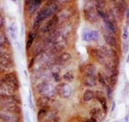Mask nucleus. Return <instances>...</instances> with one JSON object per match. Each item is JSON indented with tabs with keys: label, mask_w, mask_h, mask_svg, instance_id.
Segmentation results:
<instances>
[{
	"label": "nucleus",
	"mask_w": 129,
	"mask_h": 122,
	"mask_svg": "<svg viewBox=\"0 0 129 122\" xmlns=\"http://www.w3.org/2000/svg\"><path fill=\"white\" fill-rule=\"evenodd\" d=\"M58 10V7L55 3L52 1H49L48 3L42 9L38 12L36 18L42 21L50 16H51Z\"/></svg>",
	"instance_id": "f257e3e1"
},
{
	"label": "nucleus",
	"mask_w": 129,
	"mask_h": 122,
	"mask_svg": "<svg viewBox=\"0 0 129 122\" xmlns=\"http://www.w3.org/2000/svg\"><path fill=\"white\" fill-rule=\"evenodd\" d=\"M85 19L89 22L94 23L98 21V14H96L94 7L92 5H87L83 10Z\"/></svg>",
	"instance_id": "f03ea898"
},
{
	"label": "nucleus",
	"mask_w": 129,
	"mask_h": 122,
	"mask_svg": "<svg viewBox=\"0 0 129 122\" xmlns=\"http://www.w3.org/2000/svg\"><path fill=\"white\" fill-rule=\"evenodd\" d=\"M56 90L60 96L63 98H69L72 93V87L67 83H61L56 87Z\"/></svg>",
	"instance_id": "7ed1b4c3"
},
{
	"label": "nucleus",
	"mask_w": 129,
	"mask_h": 122,
	"mask_svg": "<svg viewBox=\"0 0 129 122\" xmlns=\"http://www.w3.org/2000/svg\"><path fill=\"white\" fill-rule=\"evenodd\" d=\"M5 82L14 91L19 89V81L15 73H10L5 77Z\"/></svg>",
	"instance_id": "20e7f679"
},
{
	"label": "nucleus",
	"mask_w": 129,
	"mask_h": 122,
	"mask_svg": "<svg viewBox=\"0 0 129 122\" xmlns=\"http://www.w3.org/2000/svg\"><path fill=\"white\" fill-rule=\"evenodd\" d=\"M99 38V33L97 30H90L85 32L83 33V40L89 42L92 41H97Z\"/></svg>",
	"instance_id": "39448f33"
},
{
	"label": "nucleus",
	"mask_w": 129,
	"mask_h": 122,
	"mask_svg": "<svg viewBox=\"0 0 129 122\" xmlns=\"http://www.w3.org/2000/svg\"><path fill=\"white\" fill-rule=\"evenodd\" d=\"M58 22H59V18L58 17V16L54 15L52 17V18L50 19L45 24V25L43 28L42 31L44 32H49L52 30H53L54 28V27L58 24Z\"/></svg>",
	"instance_id": "423d86ee"
},
{
	"label": "nucleus",
	"mask_w": 129,
	"mask_h": 122,
	"mask_svg": "<svg viewBox=\"0 0 129 122\" xmlns=\"http://www.w3.org/2000/svg\"><path fill=\"white\" fill-rule=\"evenodd\" d=\"M29 3L28 4V12L29 14L32 15L38 10L40 6L42 3V1L41 0H34V1H27Z\"/></svg>",
	"instance_id": "0eeeda50"
},
{
	"label": "nucleus",
	"mask_w": 129,
	"mask_h": 122,
	"mask_svg": "<svg viewBox=\"0 0 129 122\" xmlns=\"http://www.w3.org/2000/svg\"><path fill=\"white\" fill-rule=\"evenodd\" d=\"M91 54L96 59L97 61L99 62L100 64H102L104 65H106L107 64V61L105 60V57L99 50L92 49Z\"/></svg>",
	"instance_id": "6e6552de"
},
{
	"label": "nucleus",
	"mask_w": 129,
	"mask_h": 122,
	"mask_svg": "<svg viewBox=\"0 0 129 122\" xmlns=\"http://www.w3.org/2000/svg\"><path fill=\"white\" fill-rule=\"evenodd\" d=\"M83 71L85 74V76L87 77H94L96 72V68L92 64H89L85 65L83 67Z\"/></svg>",
	"instance_id": "1a4fd4ad"
},
{
	"label": "nucleus",
	"mask_w": 129,
	"mask_h": 122,
	"mask_svg": "<svg viewBox=\"0 0 129 122\" xmlns=\"http://www.w3.org/2000/svg\"><path fill=\"white\" fill-rule=\"evenodd\" d=\"M52 87L51 85L49 84L48 82H43L42 84L40 86V89L39 91L41 94L43 95V96H49L50 93L52 92Z\"/></svg>",
	"instance_id": "9d476101"
},
{
	"label": "nucleus",
	"mask_w": 129,
	"mask_h": 122,
	"mask_svg": "<svg viewBox=\"0 0 129 122\" xmlns=\"http://www.w3.org/2000/svg\"><path fill=\"white\" fill-rule=\"evenodd\" d=\"M8 32L9 35L12 38V39L15 40L17 38V33H18V27L16 23H12L10 26L8 28Z\"/></svg>",
	"instance_id": "9b49d317"
},
{
	"label": "nucleus",
	"mask_w": 129,
	"mask_h": 122,
	"mask_svg": "<svg viewBox=\"0 0 129 122\" xmlns=\"http://www.w3.org/2000/svg\"><path fill=\"white\" fill-rule=\"evenodd\" d=\"M83 84L87 87H94L95 86L96 83V77H87L85 76V78L83 80Z\"/></svg>",
	"instance_id": "f8f14e48"
},
{
	"label": "nucleus",
	"mask_w": 129,
	"mask_h": 122,
	"mask_svg": "<svg viewBox=\"0 0 129 122\" xmlns=\"http://www.w3.org/2000/svg\"><path fill=\"white\" fill-rule=\"evenodd\" d=\"M49 101H50L49 97H48L47 96H43L38 98L37 102H36V105L38 107H40L43 108L45 107H47Z\"/></svg>",
	"instance_id": "ddd939ff"
},
{
	"label": "nucleus",
	"mask_w": 129,
	"mask_h": 122,
	"mask_svg": "<svg viewBox=\"0 0 129 122\" xmlns=\"http://www.w3.org/2000/svg\"><path fill=\"white\" fill-rule=\"evenodd\" d=\"M103 37H104L105 42L110 46L116 47L117 46V41L116 40V38L113 36L110 35V34H105V35H103Z\"/></svg>",
	"instance_id": "4468645a"
},
{
	"label": "nucleus",
	"mask_w": 129,
	"mask_h": 122,
	"mask_svg": "<svg viewBox=\"0 0 129 122\" xmlns=\"http://www.w3.org/2000/svg\"><path fill=\"white\" fill-rule=\"evenodd\" d=\"M72 55L69 53H63L58 57V61L59 63L62 64L64 62H66L71 59Z\"/></svg>",
	"instance_id": "2eb2a0df"
},
{
	"label": "nucleus",
	"mask_w": 129,
	"mask_h": 122,
	"mask_svg": "<svg viewBox=\"0 0 129 122\" xmlns=\"http://www.w3.org/2000/svg\"><path fill=\"white\" fill-rule=\"evenodd\" d=\"M94 97V93L90 89H87L83 94V100L85 102H89Z\"/></svg>",
	"instance_id": "dca6fc26"
},
{
	"label": "nucleus",
	"mask_w": 129,
	"mask_h": 122,
	"mask_svg": "<svg viewBox=\"0 0 129 122\" xmlns=\"http://www.w3.org/2000/svg\"><path fill=\"white\" fill-rule=\"evenodd\" d=\"M0 119L6 122H15L16 121V118L12 116L3 113H0Z\"/></svg>",
	"instance_id": "f3484780"
},
{
	"label": "nucleus",
	"mask_w": 129,
	"mask_h": 122,
	"mask_svg": "<svg viewBox=\"0 0 129 122\" xmlns=\"http://www.w3.org/2000/svg\"><path fill=\"white\" fill-rule=\"evenodd\" d=\"M97 98H98V100H99V102H100V104H101L103 107V109L105 111V113H107V100L104 96H102L101 95H98L97 96Z\"/></svg>",
	"instance_id": "a211bd4d"
},
{
	"label": "nucleus",
	"mask_w": 129,
	"mask_h": 122,
	"mask_svg": "<svg viewBox=\"0 0 129 122\" xmlns=\"http://www.w3.org/2000/svg\"><path fill=\"white\" fill-rule=\"evenodd\" d=\"M103 22H104V24H105V27H107V29H109V30L111 31L112 32L115 33V32H116V28H115L113 23H112L110 21H109V19H107L103 20Z\"/></svg>",
	"instance_id": "6ab92c4d"
},
{
	"label": "nucleus",
	"mask_w": 129,
	"mask_h": 122,
	"mask_svg": "<svg viewBox=\"0 0 129 122\" xmlns=\"http://www.w3.org/2000/svg\"><path fill=\"white\" fill-rule=\"evenodd\" d=\"M47 113H48V112H47V108H46V107L41 108L40 111H38V121H41L43 118H44V117H45L46 115H47Z\"/></svg>",
	"instance_id": "aec40b11"
},
{
	"label": "nucleus",
	"mask_w": 129,
	"mask_h": 122,
	"mask_svg": "<svg viewBox=\"0 0 129 122\" xmlns=\"http://www.w3.org/2000/svg\"><path fill=\"white\" fill-rule=\"evenodd\" d=\"M35 37H36V34H35V33H30V34L29 35V39L27 41V45H26V48H27V50H28V49L30 48V46H31L32 45V42H33L34 39Z\"/></svg>",
	"instance_id": "412c9836"
},
{
	"label": "nucleus",
	"mask_w": 129,
	"mask_h": 122,
	"mask_svg": "<svg viewBox=\"0 0 129 122\" xmlns=\"http://www.w3.org/2000/svg\"><path fill=\"white\" fill-rule=\"evenodd\" d=\"M63 78L65 79L66 80H67V81H69V82H71L74 79V76L71 73L67 72V73H65L64 75H63Z\"/></svg>",
	"instance_id": "4be33fe9"
},
{
	"label": "nucleus",
	"mask_w": 129,
	"mask_h": 122,
	"mask_svg": "<svg viewBox=\"0 0 129 122\" xmlns=\"http://www.w3.org/2000/svg\"><path fill=\"white\" fill-rule=\"evenodd\" d=\"M96 5L98 10L103 9L105 6V1H96Z\"/></svg>",
	"instance_id": "5701e85b"
},
{
	"label": "nucleus",
	"mask_w": 129,
	"mask_h": 122,
	"mask_svg": "<svg viewBox=\"0 0 129 122\" xmlns=\"http://www.w3.org/2000/svg\"><path fill=\"white\" fill-rule=\"evenodd\" d=\"M41 23V21L38 19V18H35L33 24V29H34V30H38V28L40 26Z\"/></svg>",
	"instance_id": "b1692460"
},
{
	"label": "nucleus",
	"mask_w": 129,
	"mask_h": 122,
	"mask_svg": "<svg viewBox=\"0 0 129 122\" xmlns=\"http://www.w3.org/2000/svg\"><path fill=\"white\" fill-rule=\"evenodd\" d=\"M98 80H99V82H100L101 84L103 86L105 87L107 86V82H106V80H105L104 77H103V75L100 73H98Z\"/></svg>",
	"instance_id": "393cba45"
},
{
	"label": "nucleus",
	"mask_w": 129,
	"mask_h": 122,
	"mask_svg": "<svg viewBox=\"0 0 129 122\" xmlns=\"http://www.w3.org/2000/svg\"><path fill=\"white\" fill-rule=\"evenodd\" d=\"M28 100H29V105L30 107V108H33L34 107V104H33V100H32V94L31 91L30 90L29 91V98H28Z\"/></svg>",
	"instance_id": "a878e982"
},
{
	"label": "nucleus",
	"mask_w": 129,
	"mask_h": 122,
	"mask_svg": "<svg viewBox=\"0 0 129 122\" xmlns=\"http://www.w3.org/2000/svg\"><path fill=\"white\" fill-rule=\"evenodd\" d=\"M99 109H92L90 112V115L91 116V118H96V116L98 115V114L99 113Z\"/></svg>",
	"instance_id": "bb28decb"
},
{
	"label": "nucleus",
	"mask_w": 129,
	"mask_h": 122,
	"mask_svg": "<svg viewBox=\"0 0 129 122\" xmlns=\"http://www.w3.org/2000/svg\"><path fill=\"white\" fill-rule=\"evenodd\" d=\"M11 97L12 100H13V102H16V103L20 104L21 100V98L20 96H18L16 95H12L11 96Z\"/></svg>",
	"instance_id": "cd10ccee"
},
{
	"label": "nucleus",
	"mask_w": 129,
	"mask_h": 122,
	"mask_svg": "<svg viewBox=\"0 0 129 122\" xmlns=\"http://www.w3.org/2000/svg\"><path fill=\"white\" fill-rule=\"evenodd\" d=\"M97 13H98L99 16H100L101 18L103 19V20L107 19V15H106L102 10H97Z\"/></svg>",
	"instance_id": "c85d7f7f"
},
{
	"label": "nucleus",
	"mask_w": 129,
	"mask_h": 122,
	"mask_svg": "<svg viewBox=\"0 0 129 122\" xmlns=\"http://www.w3.org/2000/svg\"><path fill=\"white\" fill-rule=\"evenodd\" d=\"M123 39H127L128 37H129V32H128V28L127 27L124 28V30H123Z\"/></svg>",
	"instance_id": "c756f323"
},
{
	"label": "nucleus",
	"mask_w": 129,
	"mask_h": 122,
	"mask_svg": "<svg viewBox=\"0 0 129 122\" xmlns=\"http://www.w3.org/2000/svg\"><path fill=\"white\" fill-rule=\"evenodd\" d=\"M53 77L56 82H60L61 81L60 76V75H59L58 73H54Z\"/></svg>",
	"instance_id": "7c9ffc66"
},
{
	"label": "nucleus",
	"mask_w": 129,
	"mask_h": 122,
	"mask_svg": "<svg viewBox=\"0 0 129 122\" xmlns=\"http://www.w3.org/2000/svg\"><path fill=\"white\" fill-rule=\"evenodd\" d=\"M5 41H6V39L3 33L0 32V45H2L3 43L5 42Z\"/></svg>",
	"instance_id": "2f4dec72"
},
{
	"label": "nucleus",
	"mask_w": 129,
	"mask_h": 122,
	"mask_svg": "<svg viewBox=\"0 0 129 122\" xmlns=\"http://www.w3.org/2000/svg\"><path fill=\"white\" fill-rule=\"evenodd\" d=\"M107 87V96L109 97V99H110L112 97V89H111V87L109 86Z\"/></svg>",
	"instance_id": "473e14b6"
},
{
	"label": "nucleus",
	"mask_w": 129,
	"mask_h": 122,
	"mask_svg": "<svg viewBox=\"0 0 129 122\" xmlns=\"http://www.w3.org/2000/svg\"><path fill=\"white\" fill-rule=\"evenodd\" d=\"M25 122H31V120H30V115H29V113L27 111L25 113Z\"/></svg>",
	"instance_id": "72a5a7b5"
},
{
	"label": "nucleus",
	"mask_w": 129,
	"mask_h": 122,
	"mask_svg": "<svg viewBox=\"0 0 129 122\" xmlns=\"http://www.w3.org/2000/svg\"><path fill=\"white\" fill-rule=\"evenodd\" d=\"M59 120H60L59 118L57 117V116H56V117H54V118H52V119H50V120H47V121L44 122H58Z\"/></svg>",
	"instance_id": "f704fd0d"
},
{
	"label": "nucleus",
	"mask_w": 129,
	"mask_h": 122,
	"mask_svg": "<svg viewBox=\"0 0 129 122\" xmlns=\"http://www.w3.org/2000/svg\"><path fill=\"white\" fill-rule=\"evenodd\" d=\"M34 60H35V59L34 58H32V59L30 60V62L29 63V68H31L32 67L34 66Z\"/></svg>",
	"instance_id": "c9c22d12"
},
{
	"label": "nucleus",
	"mask_w": 129,
	"mask_h": 122,
	"mask_svg": "<svg viewBox=\"0 0 129 122\" xmlns=\"http://www.w3.org/2000/svg\"><path fill=\"white\" fill-rule=\"evenodd\" d=\"M128 49H129V45L127 42V43H125L124 45H123V50H124L125 53H127L128 51Z\"/></svg>",
	"instance_id": "e433bc0d"
},
{
	"label": "nucleus",
	"mask_w": 129,
	"mask_h": 122,
	"mask_svg": "<svg viewBox=\"0 0 129 122\" xmlns=\"http://www.w3.org/2000/svg\"><path fill=\"white\" fill-rule=\"evenodd\" d=\"M116 102H115V101H113V102H112V107H111L112 112H113V111H114V109H115V108H116Z\"/></svg>",
	"instance_id": "4c0bfd02"
},
{
	"label": "nucleus",
	"mask_w": 129,
	"mask_h": 122,
	"mask_svg": "<svg viewBox=\"0 0 129 122\" xmlns=\"http://www.w3.org/2000/svg\"><path fill=\"white\" fill-rule=\"evenodd\" d=\"M5 82V78H3V77L0 75V86L1 84H3Z\"/></svg>",
	"instance_id": "58836bf2"
},
{
	"label": "nucleus",
	"mask_w": 129,
	"mask_h": 122,
	"mask_svg": "<svg viewBox=\"0 0 129 122\" xmlns=\"http://www.w3.org/2000/svg\"><path fill=\"white\" fill-rule=\"evenodd\" d=\"M5 71V66L3 65L0 64V73L4 72Z\"/></svg>",
	"instance_id": "ea45409f"
},
{
	"label": "nucleus",
	"mask_w": 129,
	"mask_h": 122,
	"mask_svg": "<svg viewBox=\"0 0 129 122\" xmlns=\"http://www.w3.org/2000/svg\"><path fill=\"white\" fill-rule=\"evenodd\" d=\"M129 120V115H127L125 116V118H124V120L123 121V122H128Z\"/></svg>",
	"instance_id": "a19ab883"
},
{
	"label": "nucleus",
	"mask_w": 129,
	"mask_h": 122,
	"mask_svg": "<svg viewBox=\"0 0 129 122\" xmlns=\"http://www.w3.org/2000/svg\"><path fill=\"white\" fill-rule=\"evenodd\" d=\"M88 122H97V120H96V118H91L90 120H88Z\"/></svg>",
	"instance_id": "79ce46f5"
},
{
	"label": "nucleus",
	"mask_w": 129,
	"mask_h": 122,
	"mask_svg": "<svg viewBox=\"0 0 129 122\" xmlns=\"http://www.w3.org/2000/svg\"><path fill=\"white\" fill-rule=\"evenodd\" d=\"M17 48H18V50H19V51H20L21 48H20V43H19V42L17 43Z\"/></svg>",
	"instance_id": "37998d69"
},
{
	"label": "nucleus",
	"mask_w": 129,
	"mask_h": 122,
	"mask_svg": "<svg viewBox=\"0 0 129 122\" xmlns=\"http://www.w3.org/2000/svg\"><path fill=\"white\" fill-rule=\"evenodd\" d=\"M127 19H129V10L127 12Z\"/></svg>",
	"instance_id": "c03bdc74"
},
{
	"label": "nucleus",
	"mask_w": 129,
	"mask_h": 122,
	"mask_svg": "<svg viewBox=\"0 0 129 122\" xmlns=\"http://www.w3.org/2000/svg\"><path fill=\"white\" fill-rule=\"evenodd\" d=\"M126 62H127V63H129V55H128V57H127V60H126Z\"/></svg>",
	"instance_id": "a18cd8bd"
},
{
	"label": "nucleus",
	"mask_w": 129,
	"mask_h": 122,
	"mask_svg": "<svg viewBox=\"0 0 129 122\" xmlns=\"http://www.w3.org/2000/svg\"><path fill=\"white\" fill-rule=\"evenodd\" d=\"M23 24L21 25V36H23Z\"/></svg>",
	"instance_id": "49530a36"
},
{
	"label": "nucleus",
	"mask_w": 129,
	"mask_h": 122,
	"mask_svg": "<svg viewBox=\"0 0 129 122\" xmlns=\"http://www.w3.org/2000/svg\"><path fill=\"white\" fill-rule=\"evenodd\" d=\"M2 23V19H1V18H0V24Z\"/></svg>",
	"instance_id": "de8ad7c7"
},
{
	"label": "nucleus",
	"mask_w": 129,
	"mask_h": 122,
	"mask_svg": "<svg viewBox=\"0 0 129 122\" xmlns=\"http://www.w3.org/2000/svg\"><path fill=\"white\" fill-rule=\"evenodd\" d=\"M89 122L88 121H87V122Z\"/></svg>",
	"instance_id": "09e8293b"
},
{
	"label": "nucleus",
	"mask_w": 129,
	"mask_h": 122,
	"mask_svg": "<svg viewBox=\"0 0 129 122\" xmlns=\"http://www.w3.org/2000/svg\"></svg>",
	"instance_id": "8fccbe9b"
}]
</instances>
